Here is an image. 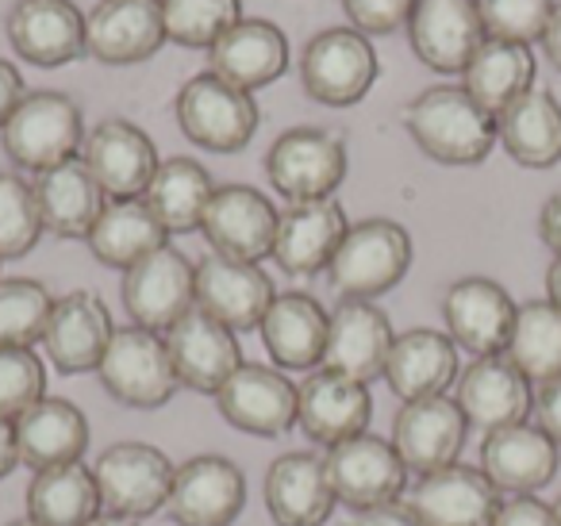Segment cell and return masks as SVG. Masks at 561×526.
<instances>
[{
  "label": "cell",
  "instance_id": "6da1fadb",
  "mask_svg": "<svg viewBox=\"0 0 561 526\" xmlns=\"http://www.w3.org/2000/svg\"><path fill=\"white\" fill-rule=\"evenodd\" d=\"M404 127L438 165H477L496 147V116H489L461 85L423 89L404 108Z\"/></svg>",
  "mask_w": 561,
  "mask_h": 526
},
{
  "label": "cell",
  "instance_id": "7a4b0ae2",
  "mask_svg": "<svg viewBox=\"0 0 561 526\" xmlns=\"http://www.w3.org/2000/svg\"><path fill=\"white\" fill-rule=\"evenodd\" d=\"M0 142H4V155L12 158V165L39 178V173L81 155L85 119H81L73 96L39 89V93H27L20 101V108L12 112V119L0 132Z\"/></svg>",
  "mask_w": 561,
  "mask_h": 526
},
{
  "label": "cell",
  "instance_id": "3957f363",
  "mask_svg": "<svg viewBox=\"0 0 561 526\" xmlns=\"http://www.w3.org/2000/svg\"><path fill=\"white\" fill-rule=\"evenodd\" d=\"M412 270V235L397 219H362L351 224L328 281L343 293V300H377L392 293Z\"/></svg>",
  "mask_w": 561,
  "mask_h": 526
},
{
  "label": "cell",
  "instance_id": "277c9868",
  "mask_svg": "<svg viewBox=\"0 0 561 526\" xmlns=\"http://www.w3.org/2000/svg\"><path fill=\"white\" fill-rule=\"evenodd\" d=\"M346 142L328 127H293L265 150V178L289 204L328 201L346 181Z\"/></svg>",
  "mask_w": 561,
  "mask_h": 526
},
{
  "label": "cell",
  "instance_id": "5b68a950",
  "mask_svg": "<svg viewBox=\"0 0 561 526\" xmlns=\"http://www.w3.org/2000/svg\"><path fill=\"white\" fill-rule=\"evenodd\" d=\"M96 373H101L104 392L135 411L162 408L181 388L178 373H173V362H170V350H165V334H154L135 323L116 327V334H112Z\"/></svg>",
  "mask_w": 561,
  "mask_h": 526
},
{
  "label": "cell",
  "instance_id": "8992f818",
  "mask_svg": "<svg viewBox=\"0 0 561 526\" xmlns=\"http://www.w3.org/2000/svg\"><path fill=\"white\" fill-rule=\"evenodd\" d=\"M173 116L188 142L211 150V155H234L257 132V104L254 93L227 85L211 70L196 73L181 85L173 101Z\"/></svg>",
  "mask_w": 561,
  "mask_h": 526
},
{
  "label": "cell",
  "instance_id": "52a82bcc",
  "mask_svg": "<svg viewBox=\"0 0 561 526\" xmlns=\"http://www.w3.org/2000/svg\"><path fill=\"white\" fill-rule=\"evenodd\" d=\"M381 62L369 35L354 27H328L312 35L300 55V85L316 104L328 108H351L374 89Z\"/></svg>",
  "mask_w": 561,
  "mask_h": 526
},
{
  "label": "cell",
  "instance_id": "ba28073f",
  "mask_svg": "<svg viewBox=\"0 0 561 526\" xmlns=\"http://www.w3.org/2000/svg\"><path fill=\"white\" fill-rule=\"evenodd\" d=\"M178 465L150 442H116L93 465L104 511L124 518H150L165 507Z\"/></svg>",
  "mask_w": 561,
  "mask_h": 526
},
{
  "label": "cell",
  "instance_id": "9c48e42d",
  "mask_svg": "<svg viewBox=\"0 0 561 526\" xmlns=\"http://www.w3.org/2000/svg\"><path fill=\"white\" fill-rule=\"evenodd\" d=\"M323 465H328L335 500L354 511L397 503L408 488V465L400 461L392 438H377L369 431L331 446L323 454Z\"/></svg>",
  "mask_w": 561,
  "mask_h": 526
},
{
  "label": "cell",
  "instance_id": "30bf717a",
  "mask_svg": "<svg viewBox=\"0 0 561 526\" xmlns=\"http://www.w3.org/2000/svg\"><path fill=\"white\" fill-rule=\"evenodd\" d=\"M196 308V265L178 247H162L124 273V311L135 327L165 334Z\"/></svg>",
  "mask_w": 561,
  "mask_h": 526
},
{
  "label": "cell",
  "instance_id": "8fae6325",
  "mask_svg": "<svg viewBox=\"0 0 561 526\" xmlns=\"http://www.w3.org/2000/svg\"><path fill=\"white\" fill-rule=\"evenodd\" d=\"M247 507V477L224 454H196L178 465L165 511L178 526H231Z\"/></svg>",
  "mask_w": 561,
  "mask_h": 526
},
{
  "label": "cell",
  "instance_id": "7c38bea8",
  "mask_svg": "<svg viewBox=\"0 0 561 526\" xmlns=\"http://www.w3.org/2000/svg\"><path fill=\"white\" fill-rule=\"evenodd\" d=\"M273 300V277L257 262H239L227 254H204L196 262V308L231 327L234 334L257 331Z\"/></svg>",
  "mask_w": 561,
  "mask_h": 526
},
{
  "label": "cell",
  "instance_id": "4fadbf2b",
  "mask_svg": "<svg viewBox=\"0 0 561 526\" xmlns=\"http://www.w3.org/2000/svg\"><path fill=\"white\" fill-rule=\"evenodd\" d=\"M216 403L234 431L257 438H280L297 426V385L277 365L242 362L216 392Z\"/></svg>",
  "mask_w": 561,
  "mask_h": 526
},
{
  "label": "cell",
  "instance_id": "5bb4252c",
  "mask_svg": "<svg viewBox=\"0 0 561 526\" xmlns=\"http://www.w3.org/2000/svg\"><path fill=\"white\" fill-rule=\"evenodd\" d=\"M81 162L112 201H139L158 173L154 139L131 119H101L81 142Z\"/></svg>",
  "mask_w": 561,
  "mask_h": 526
},
{
  "label": "cell",
  "instance_id": "9a60e30c",
  "mask_svg": "<svg viewBox=\"0 0 561 526\" xmlns=\"http://www.w3.org/2000/svg\"><path fill=\"white\" fill-rule=\"evenodd\" d=\"M280 211L265 193L250 185H216L208 211L201 219V235L208 239L211 254L239 258V262H262L273 254Z\"/></svg>",
  "mask_w": 561,
  "mask_h": 526
},
{
  "label": "cell",
  "instance_id": "2e32d148",
  "mask_svg": "<svg viewBox=\"0 0 561 526\" xmlns=\"http://www.w3.org/2000/svg\"><path fill=\"white\" fill-rule=\"evenodd\" d=\"M515 311H519V304L492 277H461L443 296L446 334L454 339V346L473 357L504 354L515 327Z\"/></svg>",
  "mask_w": 561,
  "mask_h": 526
},
{
  "label": "cell",
  "instance_id": "e0dca14e",
  "mask_svg": "<svg viewBox=\"0 0 561 526\" xmlns=\"http://www.w3.org/2000/svg\"><path fill=\"white\" fill-rule=\"evenodd\" d=\"M374 419V392L354 377L335 369H312L305 385H297V426L316 446L331 449L354 434L369 431Z\"/></svg>",
  "mask_w": 561,
  "mask_h": 526
},
{
  "label": "cell",
  "instance_id": "ac0fdd59",
  "mask_svg": "<svg viewBox=\"0 0 561 526\" xmlns=\"http://www.w3.org/2000/svg\"><path fill=\"white\" fill-rule=\"evenodd\" d=\"M469 423L454 396H431V400H412L392 419V446L408 472L427 477L446 465H458L466 449Z\"/></svg>",
  "mask_w": 561,
  "mask_h": 526
},
{
  "label": "cell",
  "instance_id": "d6986e66",
  "mask_svg": "<svg viewBox=\"0 0 561 526\" xmlns=\"http://www.w3.org/2000/svg\"><path fill=\"white\" fill-rule=\"evenodd\" d=\"M346 231H351V219H346L343 204L335 196L289 204V208L280 211L270 258L280 265L285 277H316V273L331 270Z\"/></svg>",
  "mask_w": 561,
  "mask_h": 526
},
{
  "label": "cell",
  "instance_id": "ffe728a7",
  "mask_svg": "<svg viewBox=\"0 0 561 526\" xmlns=\"http://www.w3.org/2000/svg\"><path fill=\"white\" fill-rule=\"evenodd\" d=\"M404 503L423 526H492L504 495L484 477L481 465L458 461L415 480Z\"/></svg>",
  "mask_w": 561,
  "mask_h": 526
},
{
  "label": "cell",
  "instance_id": "44dd1931",
  "mask_svg": "<svg viewBox=\"0 0 561 526\" xmlns=\"http://www.w3.org/2000/svg\"><path fill=\"white\" fill-rule=\"evenodd\" d=\"M454 388H458L454 403L461 408L466 423L481 434L527 423V415L535 411L530 380L523 377L504 354L473 357V362L458 373V385Z\"/></svg>",
  "mask_w": 561,
  "mask_h": 526
},
{
  "label": "cell",
  "instance_id": "7402d4cb",
  "mask_svg": "<svg viewBox=\"0 0 561 526\" xmlns=\"http://www.w3.org/2000/svg\"><path fill=\"white\" fill-rule=\"evenodd\" d=\"M4 27L12 50L39 70H58L85 55V12L73 0H16Z\"/></svg>",
  "mask_w": 561,
  "mask_h": 526
},
{
  "label": "cell",
  "instance_id": "603a6c76",
  "mask_svg": "<svg viewBox=\"0 0 561 526\" xmlns=\"http://www.w3.org/2000/svg\"><path fill=\"white\" fill-rule=\"evenodd\" d=\"M165 43L162 0H101L85 16V55L104 66H139Z\"/></svg>",
  "mask_w": 561,
  "mask_h": 526
},
{
  "label": "cell",
  "instance_id": "cb8c5ba5",
  "mask_svg": "<svg viewBox=\"0 0 561 526\" xmlns=\"http://www.w3.org/2000/svg\"><path fill=\"white\" fill-rule=\"evenodd\" d=\"M484 39L477 0H420L408 20L415 58L435 73H461Z\"/></svg>",
  "mask_w": 561,
  "mask_h": 526
},
{
  "label": "cell",
  "instance_id": "d4e9b609",
  "mask_svg": "<svg viewBox=\"0 0 561 526\" xmlns=\"http://www.w3.org/2000/svg\"><path fill=\"white\" fill-rule=\"evenodd\" d=\"M165 350H170L173 373L181 385L201 396H216L227 385V377L242 365L239 334L219 319L204 316L201 308H193L165 331Z\"/></svg>",
  "mask_w": 561,
  "mask_h": 526
},
{
  "label": "cell",
  "instance_id": "484cf974",
  "mask_svg": "<svg viewBox=\"0 0 561 526\" xmlns=\"http://www.w3.org/2000/svg\"><path fill=\"white\" fill-rule=\"evenodd\" d=\"M112 334H116V323H112L108 304L89 288H78V293L55 300L47 331H43V346H47L50 365L73 377V373H89L101 365Z\"/></svg>",
  "mask_w": 561,
  "mask_h": 526
},
{
  "label": "cell",
  "instance_id": "4316f807",
  "mask_svg": "<svg viewBox=\"0 0 561 526\" xmlns=\"http://www.w3.org/2000/svg\"><path fill=\"white\" fill-rule=\"evenodd\" d=\"M561 446L538 423H515L484 434L481 472L500 495H538L558 477Z\"/></svg>",
  "mask_w": 561,
  "mask_h": 526
},
{
  "label": "cell",
  "instance_id": "83f0119b",
  "mask_svg": "<svg viewBox=\"0 0 561 526\" xmlns=\"http://www.w3.org/2000/svg\"><path fill=\"white\" fill-rule=\"evenodd\" d=\"M392 342H397V331L374 300H343L331 311L323 369L374 385L377 377H385Z\"/></svg>",
  "mask_w": 561,
  "mask_h": 526
},
{
  "label": "cell",
  "instance_id": "f1b7e54d",
  "mask_svg": "<svg viewBox=\"0 0 561 526\" xmlns=\"http://www.w3.org/2000/svg\"><path fill=\"white\" fill-rule=\"evenodd\" d=\"M265 511L277 526H323L335 515V488L320 454H280L265 469Z\"/></svg>",
  "mask_w": 561,
  "mask_h": 526
},
{
  "label": "cell",
  "instance_id": "f546056e",
  "mask_svg": "<svg viewBox=\"0 0 561 526\" xmlns=\"http://www.w3.org/2000/svg\"><path fill=\"white\" fill-rule=\"evenodd\" d=\"M328 323L331 311L308 293H277L262 319V342L265 354L273 357L280 373H312L323 365L328 350Z\"/></svg>",
  "mask_w": 561,
  "mask_h": 526
},
{
  "label": "cell",
  "instance_id": "4dcf8cb0",
  "mask_svg": "<svg viewBox=\"0 0 561 526\" xmlns=\"http://www.w3.org/2000/svg\"><path fill=\"white\" fill-rule=\"evenodd\" d=\"M208 70L224 78L227 85L254 93L265 89L289 70V39L270 20L242 16L216 47L208 50Z\"/></svg>",
  "mask_w": 561,
  "mask_h": 526
},
{
  "label": "cell",
  "instance_id": "1f68e13d",
  "mask_svg": "<svg viewBox=\"0 0 561 526\" xmlns=\"http://www.w3.org/2000/svg\"><path fill=\"white\" fill-rule=\"evenodd\" d=\"M458 346L446 331H431V327H412V331L397 334L385 362V380H389L392 396L404 403L431 400V396H446V388L458 385Z\"/></svg>",
  "mask_w": 561,
  "mask_h": 526
},
{
  "label": "cell",
  "instance_id": "d6a6232c",
  "mask_svg": "<svg viewBox=\"0 0 561 526\" xmlns=\"http://www.w3.org/2000/svg\"><path fill=\"white\" fill-rule=\"evenodd\" d=\"M16 454L32 472L78 465L89 449V419L78 403L62 396H43L16 419Z\"/></svg>",
  "mask_w": 561,
  "mask_h": 526
},
{
  "label": "cell",
  "instance_id": "836d02e7",
  "mask_svg": "<svg viewBox=\"0 0 561 526\" xmlns=\"http://www.w3.org/2000/svg\"><path fill=\"white\" fill-rule=\"evenodd\" d=\"M32 185L35 201H39L43 231L58 235V239H89L101 211L108 208V196L81 158H70V162L39 173Z\"/></svg>",
  "mask_w": 561,
  "mask_h": 526
},
{
  "label": "cell",
  "instance_id": "e575fe53",
  "mask_svg": "<svg viewBox=\"0 0 561 526\" xmlns=\"http://www.w3.org/2000/svg\"><path fill=\"white\" fill-rule=\"evenodd\" d=\"M496 142L523 170H550L561 162V104L546 89H527L496 116Z\"/></svg>",
  "mask_w": 561,
  "mask_h": 526
},
{
  "label": "cell",
  "instance_id": "d590c367",
  "mask_svg": "<svg viewBox=\"0 0 561 526\" xmlns=\"http://www.w3.org/2000/svg\"><path fill=\"white\" fill-rule=\"evenodd\" d=\"M89 250L108 270H131L154 250L170 247V231L158 224V216L147 208V201H108L96 227L89 231Z\"/></svg>",
  "mask_w": 561,
  "mask_h": 526
},
{
  "label": "cell",
  "instance_id": "8d00e7d4",
  "mask_svg": "<svg viewBox=\"0 0 561 526\" xmlns=\"http://www.w3.org/2000/svg\"><path fill=\"white\" fill-rule=\"evenodd\" d=\"M461 89L481 104L489 116H500L527 89H535V55L523 43L484 39L481 50L461 70Z\"/></svg>",
  "mask_w": 561,
  "mask_h": 526
},
{
  "label": "cell",
  "instance_id": "74e56055",
  "mask_svg": "<svg viewBox=\"0 0 561 526\" xmlns=\"http://www.w3.org/2000/svg\"><path fill=\"white\" fill-rule=\"evenodd\" d=\"M24 503L27 518L39 526H89L104 511L93 469L81 461L35 472Z\"/></svg>",
  "mask_w": 561,
  "mask_h": 526
},
{
  "label": "cell",
  "instance_id": "f35d334b",
  "mask_svg": "<svg viewBox=\"0 0 561 526\" xmlns=\"http://www.w3.org/2000/svg\"><path fill=\"white\" fill-rule=\"evenodd\" d=\"M211 193H216V181L196 158H165L142 201L170 235H188L201 231Z\"/></svg>",
  "mask_w": 561,
  "mask_h": 526
},
{
  "label": "cell",
  "instance_id": "ab89813d",
  "mask_svg": "<svg viewBox=\"0 0 561 526\" xmlns=\"http://www.w3.org/2000/svg\"><path fill=\"white\" fill-rule=\"evenodd\" d=\"M504 357L530 385H546V380L561 377V311L550 300L519 304Z\"/></svg>",
  "mask_w": 561,
  "mask_h": 526
},
{
  "label": "cell",
  "instance_id": "60d3db41",
  "mask_svg": "<svg viewBox=\"0 0 561 526\" xmlns=\"http://www.w3.org/2000/svg\"><path fill=\"white\" fill-rule=\"evenodd\" d=\"M55 296L43 281L32 277H0V350L24 346L32 350L43 342Z\"/></svg>",
  "mask_w": 561,
  "mask_h": 526
},
{
  "label": "cell",
  "instance_id": "b9f144b4",
  "mask_svg": "<svg viewBox=\"0 0 561 526\" xmlns=\"http://www.w3.org/2000/svg\"><path fill=\"white\" fill-rule=\"evenodd\" d=\"M165 39L188 50H211L242 20L239 0H162Z\"/></svg>",
  "mask_w": 561,
  "mask_h": 526
},
{
  "label": "cell",
  "instance_id": "7bdbcfd3",
  "mask_svg": "<svg viewBox=\"0 0 561 526\" xmlns=\"http://www.w3.org/2000/svg\"><path fill=\"white\" fill-rule=\"evenodd\" d=\"M43 239V216L35 185L20 173H0V262L24 258Z\"/></svg>",
  "mask_w": 561,
  "mask_h": 526
},
{
  "label": "cell",
  "instance_id": "ee69618b",
  "mask_svg": "<svg viewBox=\"0 0 561 526\" xmlns=\"http://www.w3.org/2000/svg\"><path fill=\"white\" fill-rule=\"evenodd\" d=\"M43 396H47V369H43L39 354L24 346L0 350V419L16 423Z\"/></svg>",
  "mask_w": 561,
  "mask_h": 526
},
{
  "label": "cell",
  "instance_id": "f6af8a7d",
  "mask_svg": "<svg viewBox=\"0 0 561 526\" xmlns=\"http://www.w3.org/2000/svg\"><path fill=\"white\" fill-rule=\"evenodd\" d=\"M477 12L489 39L530 47V43H542L553 0H477Z\"/></svg>",
  "mask_w": 561,
  "mask_h": 526
},
{
  "label": "cell",
  "instance_id": "bcb514c9",
  "mask_svg": "<svg viewBox=\"0 0 561 526\" xmlns=\"http://www.w3.org/2000/svg\"><path fill=\"white\" fill-rule=\"evenodd\" d=\"M420 0H343V12L354 32L362 35H392L397 27H408Z\"/></svg>",
  "mask_w": 561,
  "mask_h": 526
},
{
  "label": "cell",
  "instance_id": "7dc6e473",
  "mask_svg": "<svg viewBox=\"0 0 561 526\" xmlns=\"http://www.w3.org/2000/svg\"><path fill=\"white\" fill-rule=\"evenodd\" d=\"M492 526H558L553 507L538 495H507Z\"/></svg>",
  "mask_w": 561,
  "mask_h": 526
},
{
  "label": "cell",
  "instance_id": "c3c4849f",
  "mask_svg": "<svg viewBox=\"0 0 561 526\" xmlns=\"http://www.w3.org/2000/svg\"><path fill=\"white\" fill-rule=\"evenodd\" d=\"M535 423L561 446V377L538 385V392H535Z\"/></svg>",
  "mask_w": 561,
  "mask_h": 526
},
{
  "label": "cell",
  "instance_id": "681fc988",
  "mask_svg": "<svg viewBox=\"0 0 561 526\" xmlns=\"http://www.w3.org/2000/svg\"><path fill=\"white\" fill-rule=\"evenodd\" d=\"M346 526H423L408 503H385V507H369V511H354V518Z\"/></svg>",
  "mask_w": 561,
  "mask_h": 526
},
{
  "label": "cell",
  "instance_id": "f907efd6",
  "mask_svg": "<svg viewBox=\"0 0 561 526\" xmlns=\"http://www.w3.org/2000/svg\"><path fill=\"white\" fill-rule=\"evenodd\" d=\"M24 96H27V89H24L20 70L9 62V58H0V132H4V124L12 119V112L20 108Z\"/></svg>",
  "mask_w": 561,
  "mask_h": 526
},
{
  "label": "cell",
  "instance_id": "816d5d0a",
  "mask_svg": "<svg viewBox=\"0 0 561 526\" xmlns=\"http://www.w3.org/2000/svg\"><path fill=\"white\" fill-rule=\"evenodd\" d=\"M538 235L553 250V258H561V193H553L538 211Z\"/></svg>",
  "mask_w": 561,
  "mask_h": 526
},
{
  "label": "cell",
  "instance_id": "f5cc1de1",
  "mask_svg": "<svg viewBox=\"0 0 561 526\" xmlns=\"http://www.w3.org/2000/svg\"><path fill=\"white\" fill-rule=\"evenodd\" d=\"M20 465V454H16V426L12 419H0V480L9 477L12 469Z\"/></svg>",
  "mask_w": 561,
  "mask_h": 526
},
{
  "label": "cell",
  "instance_id": "db71d44e",
  "mask_svg": "<svg viewBox=\"0 0 561 526\" xmlns=\"http://www.w3.org/2000/svg\"><path fill=\"white\" fill-rule=\"evenodd\" d=\"M542 50L553 62V70H561V0H553L550 24H546V32H542Z\"/></svg>",
  "mask_w": 561,
  "mask_h": 526
},
{
  "label": "cell",
  "instance_id": "11a10c76",
  "mask_svg": "<svg viewBox=\"0 0 561 526\" xmlns=\"http://www.w3.org/2000/svg\"><path fill=\"white\" fill-rule=\"evenodd\" d=\"M546 300L561 311V258H553L550 270H546Z\"/></svg>",
  "mask_w": 561,
  "mask_h": 526
},
{
  "label": "cell",
  "instance_id": "9f6ffc18",
  "mask_svg": "<svg viewBox=\"0 0 561 526\" xmlns=\"http://www.w3.org/2000/svg\"><path fill=\"white\" fill-rule=\"evenodd\" d=\"M89 526H139L135 518H124V515H112V511H101Z\"/></svg>",
  "mask_w": 561,
  "mask_h": 526
},
{
  "label": "cell",
  "instance_id": "6f0895ef",
  "mask_svg": "<svg viewBox=\"0 0 561 526\" xmlns=\"http://www.w3.org/2000/svg\"><path fill=\"white\" fill-rule=\"evenodd\" d=\"M9 526H39V523H32V518H27V515H24V518H12V523H9Z\"/></svg>",
  "mask_w": 561,
  "mask_h": 526
},
{
  "label": "cell",
  "instance_id": "680465c9",
  "mask_svg": "<svg viewBox=\"0 0 561 526\" xmlns=\"http://www.w3.org/2000/svg\"><path fill=\"white\" fill-rule=\"evenodd\" d=\"M550 507H553V518H558V526H561V495H558V500L550 503Z\"/></svg>",
  "mask_w": 561,
  "mask_h": 526
}]
</instances>
